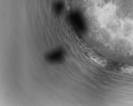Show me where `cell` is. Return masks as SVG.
<instances>
[{
	"label": "cell",
	"mask_w": 133,
	"mask_h": 106,
	"mask_svg": "<svg viewBox=\"0 0 133 106\" xmlns=\"http://www.w3.org/2000/svg\"><path fill=\"white\" fill-rule=\"evenodd\" d=\"M121 69L125 73L133 74V66L123 67L121 68Z\"/></svg>",
	"instance_id": "6da1fadb"
}]
</instances>
